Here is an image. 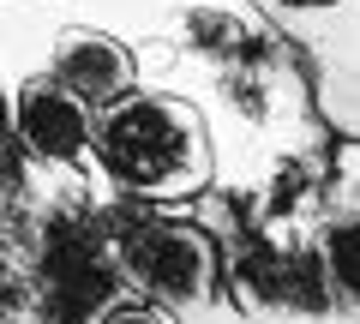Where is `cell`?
Returning <instances> with one entry per match:
<instances>
[{
    "label": "cell",
    "instance_id": "6da1fadb",
    "mask_svg": "<svg viewBox=\"0 0 360 324\" xmlns=\"http://www.w3.org/2000/svg\"><path fill=\"white\" fill-rule=\"evenodd\" d=\"M90 156L120 193L144 205L198 198L210 186V132L198 108L180 96H120L90 120Z\"/></svg>",
    "mask_w": 360,
    "mask_h": 324
},
{
    "label": "cell",
    "instance_id": "7a4b0ae2",
    "mask_svg": "<svg viewBox=\"0 0 360 324\" xmlns=\"http://www.w3.org/2000/svg\"><path fill=\"white\" fill-rule=\"evenodd\" d=\"M108 264L120 283H132V294L156 300L168 312L198 306L217 288L210 234L180 216H162V210H127L108 222Z\"/></svg>",
    "mask_w": 360,
    "mask_h": 324
},
{
    "label": "cell",
    "instance_id": "3957f363",
    "mask_svg": "<svg viewBox=\"0 0 360 324\" xmlns=\"http://www.w3.org/2000/svg\"><path fill=\"white\" fill-rule=\"evenodd\" d=\"M49 84H60L72 103L84 108H115L120 96H132V48L103 30H66L54 42V60H49Z\"/></svg>",
    "mask_w": 360,
    "mask_h": 324
},
{
    "label": "cell",
    "instance_id": "277c9868",
    "mask_svg": "<svg viewBox=\"0 0 360 324\" xmlns=\"http://www.w3.org/2000/svg\"><path fill=\"white\" fill-rule=\"evenodd\" d=\"M13 127L37 162H78L90 150V108L72 103L60 84H25L13 103Z\"/></svg>",
    "mask_w": 360,
    "mask_h": 324
},
{
    "label": "cell",
    "instance_id": "5b68a950",
    "mask_svg": "<svg viewBox=\"0 0 360 324\" xmlns=\"http://www.w3.org/2000/svg\"><path fill=\"white\" fill-rule=\"evenodd\" d=\"M319 264H324V288H330V300H342V306L360 318V216H342V222L324 228Z\"/></svg>",
    "mask_w": 360,
    "mask_h": 324
},
{
    "label": "cell",
    "instance_id": "8992f818",
    "mask_svg": "<svg viewBox=\"0 0 360 324\" xmlns=\"http://www.w3.org/2000/svg\"><path fill=\"white\" fill-rule=\"evenodd\" d=\"M96 324H168V306H156V300L132 294V300H115V306H108Z\"/></svg>",
    "mask_w": 360,
    "mask_h": 324
},
{
    "label": "cell",
    "instance_id": "52a82bcc",
    "mask_svg": "<svg viewBox=\"0 0 360 324\" xmlns=\"http://www.w3.org/2000/svg\"><path fill=\"white\" fill-rule=\"evenodd\" d=\"M283 6H336V0H283Z\"/></svg>",
    "mask_w": 360,
    "mask_h": 324
}]
</instances>
